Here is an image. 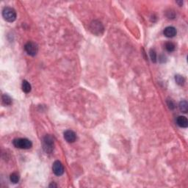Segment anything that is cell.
Segmentation results:
<instances>
[{"mask_svg": "<svg viewBox=\"0 0 188 188\" xmlns=\"http://www.w3.org/2000/svg\"><path fill=\"white\" fill-rule=\"evenodd\" d=\"M167 104H168V106L169 109H174V108L176 107L175 104H174V102L172 100H171V99H168Z\"/></svg>", "mask_w": 188, "mask_h": 188, "instance_id": "e0dca14e", "label": "cell"}, {"mask_svg": "<svg viewBox=\"0 0 188 188\" xmlns=\"http://www.w3.org/2000/svg\"><path fill=\"white\" fill-rule=\"evenodd\" d=\"M2 102L5 105H11L12 104V99L8 94H4L2 96Z\"/></svg>", "mask_w": 188, "mask_h": 188, "instance_id": "8fae6325", "label": "cell"}, {"mask_svg": "<svg viewBox=\"0 0 188 188\" xmlns=\"http://www.w3.org/2000/svg\"><path fill=\"white\" fill-rule=\"evenodd\" d=\"M24 49H25L26 53L30 56H35L38 51V45L35 43L32 42V41H29L25 45Z\"/></svg>", "mask_w": 188, "mask_h": 188, "instance_id": "5b68a950", "label": "cell"}, {"mask_svg": "<svg viewBox=\"0 0 188 188\" xmlns=\"http://www.w3.org/2000/svg\"><path fill=\"white\" fill-rule=\"evenodd\" d=\"M54 149V138L52 136L46 135V137L44 139V149L46 151V152H51Z\"/></svg>", "mask_w": 188, "mask_h": 188, "instance_id": "3957f363", "label": "cell"}, {"mask_svg": "<svg viewBox=\"0 0 188 188\" xmlns=\"http://www.w3.org/2000/svg\"><path fill=\"white\" fill-rule=\"evenodd\" d=\"M13 143L15 147L21 149H29L32 146L31 141L26 138H16L13 141Z\"/></svg>", "mask_w": 188, "mask_h": 188, "instance_id": "6da1fadb", "label": "cell"}, {"mask_svg": "<svg viewBox=\"0 0 188 188\" xmlns=\"http://www.w3.org/2000/svg\"><path fill=\"white\" fill-rule=\"evenodd\" d=\"M179 109L183 112H187L188 109V104L186 101H182L179 103Z\"/></svg>", "mask_w": 188, "mask_h": 188, "instance_id": "7c38bea8", "label": "cell"}, {"mask_svg": "<svg viewBox=\"0 0 188 188\" xmlns=\"http://www.w3.org/2000/svg\"><path fill=\"white\" fill-rule=\"evenodd\" d=\"M2 16L8 22H13L16 19V12L13 8L5 7L2 11Z\"/></svg>", "mask_w": 188, "mask_h": 188, "instance_id": "7a4b0ae2", "label": "cell"}, {"mask_svg": "<svg viewBox=\"0 0 188 188\" xmlns=\"http://www.w3.org/2000/svg\"><path fill=\"white\" fill-rule=\"evenodd\" d=\"M165 46L166 50H167L168 51H169V52H172V51H174L176 49L175 44H174L173 42L166 43Z\"/></svg>", "mask_w": 188, "mask_h": 188, "instance_id": "4fadbf2b", "label": "cell"}, {"mask_svg": "<svg viewBox=\"0 0 188 188\" xmlns=\"http://www.w3.org/2000/svg\"><path fill=\"white\" fill-rule=\"evenodd\" d=\"M149 54H150L151 61H152L153 63L157 62V53H156V51H154V49H151L150 51H149Z\"/></svg>", "mask_w": 188, "mask_h": 188, "instance_id": "2e32d148", "label": "cell"}, {"mask_svg": "<svg viewBox=\"0 0 188 188\" xmlns=\"http://www.w3.org/2000/svg\"><path fill=\"white\" fill-rule=\"evenodd\" d=\"M175 80L176 83L179 85H183L184 84V82H185L184 78L182 75H179V74H177V75L175 76Z\"/></svg>", "mask_w": 188, "mask_h": 188, "instance_id": "9a60e30c", "label": "cell"}, {"mask_svg": "<svg viewBox=\"0 0 188 188\" xmlns=\"http://www.w3.org/2000/svg\"><path fill=\"white\" fill-rule=\"evenodd\" d=\"M52 171L53 173L56 176H60L63 175V173H64V167H63V164L60 161H55V162L53 163Z\"/></svg>", "mask_w": 188, "mask_h": 188, "instance_id": "8992f818", "label": "cell"}, {"mask_svg": "<svg viewBox=\"0 0 188 188\" xmlns=\"http://www.w3.org/2000/svg\"><path fill=\"white\" fill-rule=\"evenodd\" d=\"M32 87L31 85L29 84L26 80H23L22 82V91L26 94H28L31 91Z\"/></svg>", "mask_w": 188, "mask_h": 188, "instance_id": "30bf717a", "label": "cell"}, {"mask_svg": "<svg viewBox=\"0 0 188 188\" xmlns=\"http://www.w3.org/2000/svg\"><path fill=\"white\" fill-rule=\"evenodd\" d=\"M91 30L92 31L93 33L97 35H100L102 34L103 31H104V26H103L102 24L99 21H94L91 24Z\"/></svg>", "mask_w": 188, "mask_h": 188, "instance_id": "277c9868", "label": "cell"}, {"mask_svg": "<svg viewBox=\"0 0 188 188\" xmlns=\"http://www.w3.org/2000/svg\"><path fill=\"white\" fill-rule=\"evenodd\" d=\"M19 179L20 178L19 174H16V173H13L12 174H11V176H10V180H11V182L14 183V184L19 182Z\"/></svg>", "mask_w": 188, "mask_h": 188, "instance_id": "5bb4252c", "label": "cell"}, {"mask_svg": "<svg viewBox=\"0 0 188 188\" xmlns=\"http://www.w3.org/2000/svg\"><path fill=\"white\" fill-rule=\"evenodd\" d=\"M163 32L167 38H174L176 35V29L174 26H168L164 29Z\"/></svg>", "mask_w": 188, "mask_h": 188, "instance_id": "ba28073f", "label": "cell"}, {"mask_svg": "<svg viewBox=\"0 0 188 188\" xmlns=\"http://www.w3.org/2000/svg\"><path fill=\"white\" fill-rule=\"evenodd\" d=\"M176 123L182 128H187L188 126V121L185 116H179L176 119Z\"/></svg>", "mask_w": 188, "mask_h": 188, "instance_id": "9c48e42d", "label": "cell"}, {"mask_svg": "<svg viewBox=\"0 0 188 188\" xmlns=\"http://www.w3.org/2000/svg\"><path fill=\"white\" fill-rule=\"evenodd\" d=\"M64 138L68 143L75 142L76 139V133L72 130H67L64 132Z\"/></svg>", "mask_w": 188, "mask_h": 188, "instance_id": "52a82bcc", "label": "cell"}]
</instances>
